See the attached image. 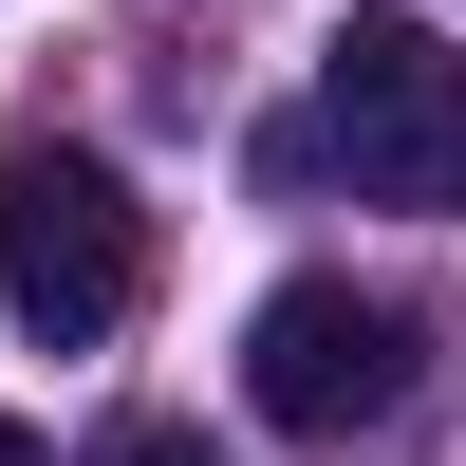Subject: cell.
I'll list each match as a JSON object with an SVG mask.
<instances>
[{
    "instance_id": "1",
    "label": "cell",
    "mask_w": 466,
    "mask_h": 466,
    "mask_svg": "<svg viewBox=\"0 0 466 466\" xmlns=\"http://www.w3.org/2000/svg\"><path fill=\"white\" fill-rule=\"evenodd\" d=\"M131 299H149V206L94 149H0V318L37 355H94Z\"/></svg>"
},
{
    "instance_id": "2",
    "label": "cell",
    "mask_w": 466,
    "mask_h": 466,
    "mask_svg": "<svg viewBox=\"0 0 466 466\" xmlns=\"http://www.w3.org/2000/svg\"><path fill=\"white\" fill-rule=\"evenodd\" d=\"M318 168H355V206H466V56L430 19H336L318 37Z\"/></svg>"
},
{
    "instance_id": "3",
    "label": "cell",
    "mask_w": 466,
    "mask_h": 466,
    "mask_svg": "<svg viewBox=\"0 0 466 466\" xmlns=\"http://www.w3.org/2000/svg\"><path fill=\"white\" fill-rule=\"evenodd\" d=\"M392 392H410V318H392L373 280H280V299L243 318V410H261V430L355 448Z\"/></svg>"
},
{
    "instance_id": "4",
    "label": "cell",
    "mask_w": 466,
    "mask_h": 466,
    "mask_svg": "<svg viewBox=\"0 0 466 466\" xmlns=\"http://www.w3.org/2000/svg\"><path fill=\"white\" fill-rule=\"evenodd\" d=\"M112 466H224L206 430H112Z\"/></svg>"
},
{
    "instance_id": "5",
    "label": "cell",
    "mask_w": 466,
    "mask_h": 466,
    "mask_svg": "<svg viewBox=\"0 0 466 466\" xmlns=\"http://www.w3.org/2000/svg\"><path fill=\"white\" fill-rule=\"evenodd\" d=\"M0 466H56V448H37V430H19V410H0Z\"/></svg>"
}]
</instances>
